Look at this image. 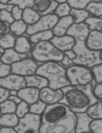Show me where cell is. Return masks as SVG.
Here are the masks:
<instances>
[{
	"instance_id": "e575fe53",
	"label": "cell",
	"mask_w": 102,
	"mask_h": 133,
	"mask_svg": "<svg viewBox=\"0 0 102 133\" xmlns=\"http://www.w3.org/2000/svg\"><path fill=\"white\" fill-rule=\"evenodd\" d=\"M92 0H68V3L71 7V9L86 10L88 4Z\"/></svg>"
},
{
	"instance_id": "30bf717a",
	"label": "cell",
	"mask_w": 102,
	"mask_h": 133,
	"mask_svg": "<svg viewBox=\"0 0 102 133\" xmlns=\"http://www.w3.org/2000/svg\"><path fill=\"white\" fill-rule=\"evenodd\" d=\"M0 86L6 88L10 91H20L22 88L27 87L25 77L11 73L6 77L0 78Z\"/></svg>"
},
{
	"instance_id": "c3c4849f",
	"label": "cell",
	"mask_w": 102,
	"mask_h": 133,
	"mask_svg": "<svg viewBox=\"0 0 102 133\" xmlns=\"http://www.w3.org/2000/svg\"><path fill=\"white\" fill-rule=\"evenodd\" d=\"M64 55H65L66 56H68L72 61L76 58V54H75V51L73 50H68V51L64 52Z\"/></svg>"
},
{
	"instance_id": "603a6c76",
	"label": "cell",
	"mask_w": 102,
	"mask_h": 133,
	"mask_svg": "<svg viewBox=\"0 0 102 133\" xmlns=\"http://www.w3.org/2000/svg\"><path fill=\"white\" fill-rule=\"evenodd\" d=\"M54 36V34L52 30L42 31L37 33H35L32 36H29V39L31 43L35 45L38 43L43 42V41H51Z\"/></svg>"
},
{
	"instance_id": "3957f363",
	"label": "cell",
	"mask_w": 102,
	"mask_h": 133,
	"mask_svg": "<svg viewBox=\"0 0 102 133\" xmlns=\"http://www.w3.org/2000/svg\"><path fill=\"white\" fill-rule=\"evenodd\" d=\"M36 73L46 78L49 87L53 89H62L71 85L67 76V69L59 62H48L41 64Z\"/></svg>"
},
{
	"instance_id": "484cf974",
	"label": "cell",
	"mask_w": 102,
	"mask_h": 133,
	"mask_svg": "<svg viewBox=\"0 0 102 133\" xmlns=\"http://www.w3.org/2000/svg\"><path fill=\"white\" fill-rule=\"evenodd\" d=\"M86 113L93 120L102 119V101L98 100L87 109Z\"/></svg>"
},
{
	"instance_id": "d590c367",
	"label": "cell",
	"mask_w": 102,
	"mask_h": 133,
	"mask_svg": "<svg viewBox=\"0 0 102 133\" xmlns=\"http://www.w3.org/2000/svg\"><path fill=\"white\" fill-rule=\"evenodd\" d=\"M35 0H11L9 3L14 6H19L20 9L24 10L26 8H32Z\"/></svg>"
},
{
	"instance_id": "52a82bcc",
	"label": "cell",
	"mask_w": 102,
	"mask_h": 133,
	"mask_svg": "<svg viewBox=\"0 0 102 133\" xmlns=\"http://www.w3.org/2000/svg\"><path fill=\"white\" fill-rule=\"evenodd\" d=\"M41 116L28 113L20 118L19 124L14 128L17 133H40Z\"/></svg>"
},
{
	"instance_id": "681fc988",
	"label": "cell",
	"mask_w": 102,
	"mask_h": 133,
	"mask_svg": "<svg viewBox=\"0 0 102 133\" xmlns=\"http://www.w3.org/2000/svg\"><path fill=\"white\" fill-rule=\"evenodd\" d=\"M9 99H10V100H12L13 102H14L17 105L20 104V103L22 102V99H21L18 95H10V98H9Z\"/></svg>"
},
{
	"instance_id": "ffe728a7",
	"label": "cell",
	"mask_w": 102,
	"mask_h": 133,
	"mask_svg": "<svg viewBox=\"0 0 102 133\" xmlns=\"http://www.w3.org/2000/svg\"><path fill=\"white\" fill-rule=\"evenodd\" d=\"M28 57H30V56L20 54V53H18L17 51L15 50L14 48H10V49H6L5 50L4 55L0 57V60H1V62H4L6 64L13 65V63H15L17 62H19L24 58H27Z\"/></svg>"
},
{
	"instance_id": "277c9868",
	"label": "cell",
	"mask_w": 102,
	"mask_h": 133,
	"mask_svg": "<svg viewBox=\"0 0 102 133\" xmlns=\"http://www.w3.org/2000/svg\"><path fill=\"white\" fill-rule=\"evenodd\" d=\"M64 53L59 50L50 41H43L33 45L31 57L39 65L48 62H59L64 58Z\"/></svg>"
},
{
	"instance_id": "7402d4cb",
	"label": "cell",
	"mask_w": 102,
	"mask_h": 133,
	"mask_svg": "<svg viewBox=\"0 0 102 133\" xmlns=\"http://www.w3.org/2000/svg\"><path fill=\"white\" fill-rule=\"evenodd\" d=\"M19 121L20 117H18V116L15 113L1 114V117H0V125H1V127L15 128L19 124Z\"/></svg>"
},
{
	"instance_id": "f5cc1de1",
	"label": "cell",
	"mask_w": 102,
	"mask_h": 133,
	"mask_svg": "<svg viewBox=\"0 0 102 133\" xmlns=\"http://www.w3.org/2000/svg\"><path fill=\"white\" fill-rule=\"evenodd\" d=\"M11 0H0V3H9Z\"/></svg>"
},
{
	"instance_id": "f1b7e54d",
	"label": "cell",
	"mask_w": 102,
	"mask_h": 133,
	"mask_svg": "<svg viewBox=\"0 0 102 133\" xmlns=\"http://www.w3.org/2000/svg\"><path fill=\"white\" fill-rule=\"evenodd\" d=\"M85 23L90 31H102V17L90 16L85 21Z\"/></svg>"
},
{
	"instance_id": "9a60e30c",
	"label": "cell",
	"mask_w": 102,
	"mask_h": 133,
	"mask_svg": "<svg viewBox=\"0 0 102 133\" xmlns=\"http://www.w3.org/2000/svg\"><path fill=\"white\" fill-rule=\"evenodd\" d=\"M76 124L75 133H84L90 132V124L93 121L86 112L76 113Z\"/></svg>"
},
{
	"instance_id": "db71d44e",
	"label": "cell",
	"mask_w": 102,
	"mask_h": 133,
	"mask_svg": "<svg viewBox=\"0 0 102 133\" xmlns=\"http://www.w3.org/2000/svg\"><path fill=\"white\" fill-rule=\"evenodd\" d=\"M92 1H94V2H101L102 0H92Z\"/></svg>"
},
{
	"instance_id": "e0dca14e",
	"label": "cell",
	"mask_w": 102,
	"mask_h": 133,
	"mask_svg": "<svg viewBox=\"0 0 102 133\" xmlns=\"http://www.w3.org/2000/svg\"><path fill=\"white\" fill-rule=\"evenodd\" d=\"M32 47H33V44L31 43L28 36H27L26 34L17 37L14 49L16 51L20 53V54L26 55L31 57Z\"/></svg>"
},
{
	"instance_id": "4dcf8cb0",
	"label": "cell",
	"mask_w": 102,
	"mask_h": 133,
	"mask_svg": "<svg viewBox=\"0 0 102 133\" xmlns=\"http://www.w3.org/2000/svg\"><path fill=\"white\" fill-rule=\"evenodd\" d=\"M17 105L10 99H7L0 105V111L1 114H13L16 112Z\"/></svg>"
},
{
	"instance_id": "cb8c5ba5",
	"label": "cell",
	"mask_w": 102,
	"mask_h": 133,
	"mask_svg": "<svg viewBox=\"0 0 102 133\" xmlns=\"http://www.w3.org/2000/svg\"><path fill=\"white\" fill-rule=\"evenodd\" d=\"M28 25L23 20L15 21L10 24V32L15 36H21L26 34Z\"/></svg>"
},
{
	"instance_id": "ac0fdd59",
	"label": "cell",
	"mask_w": 102,
	"mask_h": 133,
	"mask_svg": "<svg viewBox=\"0 0 102 133\" xmlns=\"http://www.w3.org/2000/svg\"><path fill=\"white\" fill-rule=\"evenodd\" d=\"M86 46L94 51H102V32L90 31L86 39Z\"/></svg>"
},
{
	"instance_id": "816d5d0a",
	"label": "cell",
	"mask_w": 102,
	"mask_h": 133,
	"mask_svg": "<svg viewBox=\"0 0 102 133\" xmlns=\"http://www.w3.org/2000/svg\"><path fill=\"white\" fill-rule=\"evenodd\" d=\"M18 91H10V95H17Z\"/></svg>"
},
{
	"instance_id": "d6a6232c",
	"label": "cell",
	"mask_w": 102,
	"mask_h": 133,
	"mask_svg": "<svg viewBox=\"0 0 102 133\" xmlns=\"http://www.w3.org/2000/svg\"><path fill=\"white\" fill-rule=\"evenodd\" d=\"M71 10V7L69 6V4L68 3H64L58 4L54 14H56L60 18V17L69 16Z\"/></svg>"
},
{
	"instance_id": "1f68e13d",
	"label": "cell",
	"mask_w": 102,
	"mask_h": 133,
	"mask_svg": "<svg viewBox=\"0 0 102 133\" xmlns=\"http://www.w3.org/2000/svg\"><path fill=\"white\" fill-rule=\"evenodd\" d=\"M46 106L47 105L43 101H42L41 99H39L35 103L30 105V113L35 114V115L42 116V114L44 113V111L46 109Z\"/></svg>"
},
{
	"instance_id": "83f0119b",
	"label": "cell",
	"mask_w": 102,
	"mask_h": 133,
	"mask_svg": "<svg viewBox=\"0 0 102 133\" xmlns=\"http://www.w3.org/2000/svg\"><path fill=\"white\" fill-rule=\"evenodd\" d=\"M17 40V36H15L11 32L6 34L0 38V47L4 49L14 48L15 43Z\"/></svg>"
},
{
	"instance_id": "5b68a950",
	"label": "cell",
	"mask_w": 102,
	"mask_h": 133,
	"mask_svg": "<svg viewBox=\"0 0 102 133\" xmlns=\"http://www.w3.org/2000/svg\"><path fill=\"white\" fill-rule=\"evenodd\" d=\"M73 50L76 54V58L73 60L74 64L80 65L92 69L93 66L102 63L100 52L89 49L85 40L76 39Z\"/></svg>"
},
{
	"instance_id": "f35d334b",
	"label": "cell",
	"mask_w": 102,
	"mask_h": 133,
	"mask_svg": "<svg viewBox=\"0 0 102 133\" xmlns=\"http://www.w3.org/2000/svg\"><path fill=\"white\" fill-rule=\"evenodd\" d=\"M90 132L102 133V119L93 120L90 124Z\"/></svg>"
},
{
	"instance_id": "ab89813d",
	"label": "cell",
	"mask_w": 102,
	"mask_h": 133,
	"mask_svg": "<svg viewBox=\"0 0 102 133\" xmlns=\"http://www.w3.org/2000/svg\"><path fill=\"white\" fill-rule=\"evenodd\" d=\"M0 21H5V22L9 23L10 24L15 21V20L12 15V13L9 12L7 10H0Z\"/></svg>"
},
{
	"instance_id": "ee69618b",
	"label": "cell",
	"mask_w": 102,
	"mask_h": 133,
	"mask_svg": "<svg viewBox=\"0 0 102 133\" xmlns=\"http://www.w3.org/2000/svg\"><path fill=\"white\" fill-rule=\"evenodd\" d=\"M93 92L96 97L102 101V83L100 84H97L93 88Z\"/></svg>"
},
{
	"instance_id": "b9f144b4",
	"label": "cell",
	"mask_w": 102,
	"mask_h": 133,
	"mask_svg": "<svg viewBox=\"0 0 102 133\" xmlns=\"http://www.w3.org/2000/svg\"><path fill=\"white\" fill-rule=\"evenodd\" d=\"M23 10L22 9H20L19 6H14V7L13 8L11 13L12 15L14 18L15 21H19V20H22V15H23Z\"/></svg>"
},
{
	"instance_id": "9c48e42d",
	"label": "cell",
	"mask_w": 102,
	"mask_h": 133,
	"mask_svg": "<svg viewBox=\"0 0 102 133\" xmlns=\"http://www.w3.org/2000/svg\"><path fill=\"white\" fill-rule=\"evenodd\" d=\"M11 65L12 73H15L25 77L35 74L39 64L32 57H28L27 58L17 62Z\"/></svg>"
},
{
	"instance_id": "44dd1931",
	"label": "cell",
	"mask_w": 102,
	"mask_h": 133,
	"mask_svg": "<svg viewBox=\"0 0 102 133\" xmlns=\"http://www.w3.org/2000/svg\"><path fill=\"white\" fill-rule=\"evenodd\" d=\"M25 81H26L27 87H33L39 90L49 86L48 79L37 73L32 76H25Z\"/></svg>"
},
{
	"instance_id": "bcb514c9",
	"label": "cell",
	"mask_w": 102,
	"mask_h": 133,
	"mask_svg": "<svg viewBox=\"0 0 102 133\" xmlns=\"http://www.w3.org/2000/svg\"><path fill=\"white\" fill-rule=\"evenodd\" d=\"M13 7H14V5L10 4V3H1L0 4V10H7L9 12H11Z\"/></svg>"
},
{
	"instance_id": "7bdbcfd3",
	"label": "cell",
	"mask_w": 102,
	"mask_h": 133,
	"mask_svg": "<svg viewBox=\"0 0 102 133\" xmlns=\"http://www.w3.org/2000/svg\"><path fill=\"white\" fill-rule=\"evenodd\" d=\"M10 96V90L6 88H0V102H3L7 99H9Z\"/></svg>"
},
{
	"instance_id": "680465c9",
	"label": "cell",
	"mask_w": 102,
	"mask_h": 133,
	"mask_svg": "<svg viewBox=\"0 0 102 133\" xmlns=\"http://www.w3.org/2000/svg\"><path fill=\"white\" fill-rule=\"evenodd\" d=\"M101 3H102V1H101Z\"/></svg>"
},
{
	"instance_id": "6da1fadb",
	"label": "cell",
	"mask_w": 102,
	"mask_h": 133,
	"mask_svg": "<svg viewBox=\"0 0 102 133\" xmlns=\"http://www.w3.org/2000/svg\"><path fill=\"white\" fill-rule=\"evenodd\" d=\"M76 116L66 105H47L41 116L40 133H75Z\"/></svg>"
},
{
	"instance_id": "d4e9b609",
	"label": "cell",
	"mask_w": 102,
	"mask_h": 133,
	"mask_svg": "<svg viewBox=\"0 0 102 133\" xmlns=\"http://www.w3.org/2000/svg\"><path fill=\"white\" fill-rule=\"evenodd\" d=\"M41 16L33 9V8H26L23 10L22 20L28 25H32L35 24Z\"/></svg>"
},
{
	"instance_id": "74e56055",
	"label": "cell",
	"mask_w": 102,
	"mask_h": 133,
	"mask_svg": "<svg viewBox=\"0 0 102 133\" xmlns=\"http://www.w3.org/2000/svg\"><path fill=\"white\" fill-rule=\"evenodd\" d=\"M12 73V65L6 64L3 62H0V78L6 77Z\"/></svg>"
},
{
	"instance_id": "6f0895ef",
	"label": "cell",
	"mask_w": 102,
	"mask_h": 133,
	"mask_svg": "<svg viewBox=\"0 0 102 133\" xmlns=\"http://www.w3.org/2000/svg\"><path fill=\"white\" fill-rule=\"evenodd\" d=\"M90 133H92V132H90Z\"/></svg>"
},
{
	"instance_id": "7a4b0ae2",
	"label": "cell",
	"mask_w": 102,
	"mask_h": 133,
	"mask_svg": "<svg viewBox=\"0 0 102 133\" xmlns=\"http://www.w3.org/2000/svg\"><path fill=\"white\" fill-rule=\"evenodd\" d=\"M96 84L93 82L86 85L67 86L62 88L64 98L60 102L68 106L75 114L86 112L91 105L99 100L93 92Z\"/></svg>"
},
{
	"instance_id": "f546056e",
	"label": "cell",
	"mask_w": 102,
	"mask_h": 133,
	"mask_svg": "<svg viewBox=\"0 0 102 133\" xmlns=\"http://www.w3.org/2000/svg\"><path fill=\"white\" fill-rule=\"evenodd\" d=\"M86 10L93 17H102V3L101 2H94L91 1Z\"/></svg>"
},
{
	"instance_id": "9f6ffc18",
	"label": "cell",
	"mask_w": 102,
	"mask_h": 133,
	"mask_svg": "<svg viewBox=\"0 0 102 133\" xmlns=\"http://www.w3.org/2000/svg\"><path fill=\"white\" fill-rule=\"evenodd\" d=\"M84 133H87V132H84Z\"/></svg>"
},
{
	"instance_id": "11a10c76",
	"label": "cell",
	"mask_w": 102,
	"mask_h": 133,
	"mask_svg": "<svg viewBox=\"0 0 102 133\" xmlns=\"http://www.w3.org/2000/svg\"><path fill=\"white\" fill-rule=\"evenodd\" d=\"M100 58H101V60H102V51L100 52Z\"/></svg>"
},
{
	"instance_id": "f907efd6",
	"label": "cell",
	"mask_w": 102,
	"mask_h": 133,
	"mask_svg": "<svg viewBox=\"0 0 102 133\" xmlns=\"http://www.w3.org/2000/svg\"><path fill=\"white\" fill-rule=\"evenodd\" d=\"M54 1L57 2L58 4H61V3H67L68 0H54Z\"/></svg>"
},
{
	"instance_id": "2e32d148",
	"label": "cell",
	"mask_w": 102,
	"mask_h": 133,
	"mask_svg": "<svg viewBox=\"0 0 102 133\" xmlns=\"http://www.w3.org/2000/svg\"><path fill=\"white\" fill-rule=\"evenodd\" d=\"M40 90L33 87H25L18 91L17 95L24 102L32 105L39 99Z\"/></svg>"
},
{
	"instance_id": "8992f818",
	"label": "cell",
	"mask_w": 102,
	"mask_h": 133,
	"mask_svg": "<svg viewBox=\"0 0 102 133\" xmlns=\"http://www.w3.org/2000/svg\"><path fill=\"white\" fill-rule=\"evenodd\" d=\"M67 76L72 86L86 85L96 82L92 69L80 65L74 64L67 68Z\"/></svg>"
},
{
	"instance_id": "91938a15",
	"label": "cell",
	"mask_w": 102,
	"mask_h": 133,
	"mask_svg": "<svg viewBox=\"0 0 102 133\" xmlns=\"http://www.w3.org/2000/svg\"><path fill=\"white\" fill-rule=\"evenodd\" d=\"M101 32H102V31H101Z\"/></svg>"
},
{
	"instance_id": "4316f807",
	"label": "cell",
	"mask_w": 102,
	"mask_h": 133,
	"mask_svg": "<svg viewBox=\"0 0 102 133\" xmlns=\"http://www.w3.org/2000/svg\"><path fill=\"white\" fill-rule=\"evenodd\" d=\"M70 15L71 16L74 23H83L90 16L86 10L71 9Z\"/></svg>"
},
{
	"instance_id": "4fadbf2b",
	"label": "cell",
	"mask_w": 102,
	"mask_h": 133,
	"mask_svg": "<svg viewBox=\"0 0 102 133\" xmlns=\"http://www.w3.org/2000/svg\"><path fill=\"white\" fill-rule=\"evenodd\" d=\"M90 32V30L85 22L79 24L73 23V24L68 29L66 35L72 36L73 38L75 39V40L81 39L86 41Z\"/></svg>"
},
{
	"instance_id": "ba28073f",
	"label": "cell",
	"mask_w": 102,
	"mask_h": 133,
	"mask_svg": "<svg viewBox=\"0 0 102 133\" xmlns=\"http://www.w3.org/2000/svg\"><path fill=\"white\" fill-rule=\"evenodd\" d=\"M58 20L59 17L54 14L41 16L40 19L35 24L32 25H28L26 35L29 36L39 32L53 30L54 26L57 24Z\"/></svg>"
},
{
	"instance_id": "8d00e7d4",
	"label": "cell",
	"mask_w": 102,
	"mask_h": 133,
	"mask_svg": "<svg viewBox=\"0 0 102 133\" xmlns=\"http://www.w3.org/2000/svg\"><path fill=\"white\" fill-rule=\"evenodd\" d=\"M92 72L93 73L94 79L97 84L102 83V63L93 66L92 69Z\"/></svg>"
},
{
	"instance_id": "f6af8a7d",
	"label": "cell",
	"mask_w": 102,
	"mask_h": 133,
	"mask_svg": "<svg viewBox=\"0 0 102 133\" xmlns=\"http://www.w3.org/2000/svg\"><path fill=\"white\" fill-rule=\"evenodd\" d=\"M61 64L64 67H65V68L67 69V68L70 67L71 65H74V62H73V61H72L71 59H70L68 56H66V55H64V58H63L62 61L61 62Z\"/></svg>"
},
{
	"instance_id": "5bb4252c",
	"label": "cell",
	"mask_w": 102,
	"mask_h": 133,
	"mask_svg": "<svg viewBox=\"0 0 102 133\" xmlns=\"http://www.w3.org/2000/svg\"><path fill=\"white\" fill-rule=\"evenodd\" d=\"M50 42L63 53L72 50L76 43L75 39L68 35H64L61 36H54Z\"/></svg>"
},
{
	"instance_id": "d6986e66",
	"label": "cell",
	"mask_w": 102,
	"mask_h": 133,
	"mask_svg": "<svg viewBox=\"0 0 102 133\" xmlns=\"http://www.w3.org/2000/svg\"><path fill=\"white\" fill-rule=\"evenodd\" d=\"M73 23H74V21L71 15L60 17L57 24L54 26V28L52 30L54 36H61L66 35L68 29L73 24Z\"/></svg>"
},
{
	"instance_id": "8fae6325",
	"label": "cell",
	"mask_w": 102,
	"mask_h": 133,
	"mask_svg": "<svg viewBox=\"0 0 102 133\" xmlns=\"http://www.w3.org/2000/svg\"><path fill=\"white\" fill-rule=\"evenodd\" d=\"M64 98V92L62 89H53L46 87L40 90L39 99L43 101L46 105H53L61 102Z\"/></svg>"
},
{
	"instance_id": "7c38bea8",
	"label": "cell",
	"mask_w": 102,
	"mask_h": 133,
	"mask_svg": "<svg viewBox=\"0 0 102 133\" xmlns=\"http://www.w3.org/2000/svg\"><path fill=\"white\" fill-rule=\"evenodd\" d=\"M58 3L54 0H35L33 9L40 15L45 16L54 14Z\"/></svg>"
},
{
	"instance_id": "60d3db41",
	"label": "cell",
	"mask_w": 102,
	"mask_h": 133,
	"mask_svg": "<svg viewBox=\"0 0 102 133\" xmlns=\"http://www.w3.org/2000/svg\"><path fill=\"white\" fill-rule=\"evenodd\" d=\"M10 32V24L0 21V36H3Z\"/></svg>"
},
{
	"instance_id": "836d02e7",
	"label": "cell",
	"mask_w": 102,
	"mask_h": 133,
	"mask_svg": "<svg viewBox=\"0 0 102 133\" xmlns=\"http://www.w3.org/2000/svg\"><path fill=\"white\" fill-rule=\"evenodd\" d=\"M28 113H30V105L22 100V102L17 105L15 114L18 116V117L21 118L26 116Z\"/></svg>"
},
{
	"instance_id": "7dc6e473",
	"label": "cell",
	"mask_w": 102,
	"mask_h": 133,
	"mask_svg": "<svg viewBox=\"0 0 102 133\" xmlns=\"http://www.w3.org/2000/svg\"><path fill=\"white\" fill-rule=\"evenodd\" d=\"M0 133H17V131L15 130L14 128L1 127V129H0Z\"/></svg>"
}]
</instances>
